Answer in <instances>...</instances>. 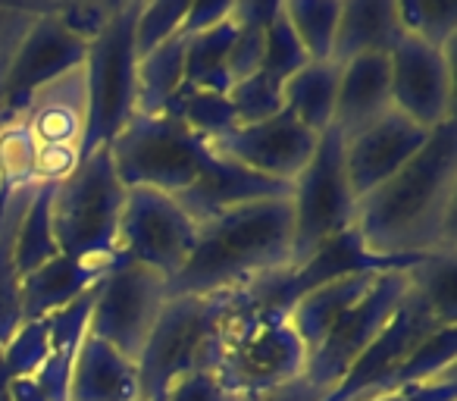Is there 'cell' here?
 <instances>
[{
	"mask_svg": "<svg viewBox=\"0 0 457 401\" xmlns=\"http://www.w3.org/2000/svg\"><path fill=\"white\" fill-rule=\"evenodd\" d=\"M457 120L354 207V236L376 257L423 263L457 251Z\"/></svg>",
	"mask_w": 457,
	"mask_h": 401,
	"instance_id": "1",
	"label": "cell"
},
{
	"mask_svg": "<svg viewBox=\"0 0 457 401\" xmlns=\"http://www.w3.org/2000/svg\"><path fill=\"white\" fill-rule=\"evenodd\" d=\"M292 267V201L270 197L232 207L201 223V236L170 295H232L254 280Z\"/></svg>",
	"mask_w": 457,
	"mask_h": 401,
	"instance_id": "2",
	"label": "cell"
},
{
	"mask_svg": "<svg viewBox=\"0 0 457 401\" xmlns=\"http://www.w3.org/2000/svg\"><path fill=\"white\" fill-rule=\"evenodd\" d=\"M207 370L226 395H263L304 376L307 348L288 323V311L248 307L232 292L210 345Z\"/></svg>",
	"mask_w": 457,
	"mask_h": 401,
	"instance_id": "3",
	"label": "cell"
},
{
	"mask_svg": "<svg viewBox=\"0 0 457 401\" xmlns=\"http://www.w3.org/2000/svg\"><path fill=\"white\" fill-rule=\"evenodd\" d=\"M129 188L116 176L110 147H97L82 163L54 185L51 226L63 257L88 267L110 270L116 261L120 220Z\"/></svg>",
	"mask_w": 457,
	"mask_h": 401,
	"instance_id": "4",
	"label": "cell"
},
{
	"mask_svg": "<svg viewBox=\"0 0 457 401\" xmlns=\"http://www.w3.org/2000/svg\"><path fill=\"white\" fill-rule=\"evenodd\" d=\"M107 147L126 188H154L170 197L188 191L213 157L210 141L170 113H135Z\"/></svg>",
	"mask_w": 457,
	"mask_h": 401,
	"instance_id": "5",
	"label": "cell"
},
{
	"mask_svg": "<svg viewBox=\"0 0 457 401\" xmlns=\"http://www.w3.org/2000/svg\"><path fill=\"white\" fill-rule=\"evenodd\" d=\"M232 295H170L141 348L138 370V401H160L166 388L195 370H207L210 345L216 326L228 311Z\"/></svg>",
	"mask_w": 457,
	"mask_h": 401,
	"instance_id": "6",
	"label": "cell"
},
{
	"mask_svg": "<svg viewBox=\"0 0 457 401\" xmlns=\"http://www.w3.org/2000/svg\"><path fill=\"white\" fill-rule=\"evenodd\" d=\"M141 0H120L107 29L88 45L85 57V95H88V132H85L82 157L97 147H107L122 126L135 116L138 95V47H135V22Z\"/></svg>",
	"mask_w": 457,
	"mask_h": 401,
	"instance_id": "7",
	"label": "cell"
},
{
	"mask_svg": "<svg viewBox=\"0 0 457 401\" xmlns=\"http://www.w3.org/2000/svg\"><path fill=\"white\" fill-rule=\"evenodd\" d=\"M292 267L311 261L329 238L354 223L357 197L345 172L342 135L336 129L320 135L317 151L292 182Z\"/></svg>",
	"mask_w": 457,
	"mask_h": 401,
	"instance_id": "8",
	"label": "cell"
},
{
	"mask_svg": "<svg viewBox=\"0 0 457 401\" xmlns=\"http://www.w3.org/2000/svg\"><path fill=\"white\" fill-rule=\"evenodd\" d=\"M166 298V280L141 263L116 257L95 286L88 336L107 342L129 361H138Z\"/></svg>",
	"mask_w": 457,
	"mask_h": 401,
	"instance_id": "9",
	"label": "cell"
},
{
	"mask_svg": "<svg viewBox=\"0 0 457 401\" xmlns=\"http://www.w3.org/2000/svg\"><path fill=\"white\" fill-rule=\"evenodd\" d=\"M201 236V223L176 197L154 188H129L120 220L116 257L141 263L166 282L182 273Z\"/></svg>",
	"mask_w": 457,
	"mask_h": 401,
	"instance_id": "10",
	"label": "cell"
},
{
	"mask_svg": "<svg viewBox=\"0 0 457 401\" xmlns=\"http://www.w3.org/2000/svg\"><path fill=\"white\" fill-rule=\"evenodd\" d=\"M413 270V267H411ZM411 270H388L379 273L370 292L332 326V332L311 351L307 357L304 380L311 382L323 398L348 376V370L357 363V357L376 342L392 313L411 292Z\"/></svg>",
	"mask_w": 457,
	"mask_h": 401,
	"instance_id": "11",
	"label": "cell"
},
{
	"mask_svg": "<svg viewBox=\"0 0 457 401\" xmlns=\"http://www.w3.org/2000/svg\"><path fill=\"white\" fill-rule=\"evenodd\" d=\"M454 47L457 38L436 47L423 38H404L388 54L392 70V110L436 132L454 120Z\"/></svg>",
	"mask_w": 457,
	"mask_h": 401,
	"instance_id": "12",
	"label": "cell"
},
{
	"mask_svg": "<svg viewBox=\"0 0 457 401\" xmlns=\"http://www.w3.org/2000/svg\"><path fill=\"white\" fill-rule=\"evenodd\" d=\"M85 57L88 45L66 32L54 13V4H45L10 57L7 76L0 85V116L4 120L20 116L35 91L82 66Z\"/></svg>",
	"mask_w": 457,
	"mask_h": 401,
	"instance_id": "13",
	"label": "cell"
},
{
	"mask_svg": "<svg viewBox=\"0 0 457 401\" xmlns=\"http://www.w3.org/2000/svg\"><path fill=\"white\" fill-rule=\"evenodd\" d=\"M448 323L451 320L438 317L436 307H432L411 282V292L404 295V301H401L398 311L392 313L386 330L376 336V342L357 357V363L348 370V376H345L323 401H363V398H370V395H376L382 388V382H386L432 332Z\"/></svg>",
	"mask_w": 457,
	"mask_h": 401,
	"instance_id": "14",
	"label": "cell"
},
{
	"mask_svg": "<svg viewBox=\"0 0 457 401\" xmlns=\"http://www.w3.org/2000/svg\"><path fill=\"white\" fill-rule=\"evenodd\" d=\"M317 141L320 135H313L288 110H282V113L254 122V126H236L210 145L222 157L236 160L238 166L257 172V176L292 185L307 166V160L313 157Z\"/></svg>",
	"mask_w": 457,
	"mask_h": 401,
	"instance_id": "15",
	"label": "cell"
},
{
	"mask_svg": "<svg viewBox=\"0 0 457 401\" xmlns=\"http://www.w3.org/2000/svg\"><path fill=\"white\" fill-rule=\"evenodd\" d=\"M432 132L420 129L401 113H386L382 120L370 122L367 129L342 138L345 172L354 197L361 201L373 188H379L386 179H392L420 147L429 141Z\"/></svg>",
	"mask_w": 457,
	"mask_h": 401,
	"instance_id": "16",
	"label": "cell"
},
{
	"mask_svg": "<svg viewBox=\"0 0 457 401\" xmlns=\"http://www.w3.org/2000/svg\"><path fill=\"white\" fill-rule=\"evenodd\" d=\"M392 113V70H388V54H370L342 63L338 79L336 116L332 129L342 138L367 129L370 122Z\"/></svg>",
	"mask_w": 457,
	"mask_h": 401,
	"instance_id": "17",
	"label": "cell"
},
{
	"mask_svg": "<svg viewBox=\"0 0 457 401\" xmlns=\"http://www.w3.org/2000/svg\"><path fill=\"white\" fill-rule=\"evenodd\" d=\"M66 401H138L135 361L85 332L72 357Z\"/></svg>",
	"mask_w": 457,
	"mask_h": 401,
	"instance_id": "18",
	"label": "cell"
},
{
	"mask_svg": "<svg viewBox=\"0 0 457 401\" xmlns=\"http://www.w3.org/2000/svg\"><path fill=\"white\" fill-rule=\"evenodd\" d=\"M404 38L398 0H348L342 4L332 60L338 66L370 54H392Z\"/></svg>",
	"mask_w": 457,
	"mask_h": 401,
	"instance_id": "19",
	"label": "cell"
},
{
	"mask_svg": "<svg viewBox=\"0 0 457 401\" xmlns=\"http://www.w3.org/2000/svg\"><path fill=\"white\" fill-rule=\"evenodd\" d=\"M388 273V270H386ZM376 270L373 273H351V276H338L332 282H323V286L311 288L307 295H301L292 307H288V323L295 326V332L301 336L307 348V357L311 351L323 342L332 332V326L370 292V286L376 282Z\"/></svg>",
	"mask_w": 457,
	"mask_h": 401,
	"instance_id": "20",
	"label": "cell"
},
{
	"mask_svg": "<svg viewBox=\"0 0 457 401\" xmlns=\"http://www.w3.org/2000/svg\"><path fill=\"white\" fill-rule=\"evenodd\" d=\"M104 273L107 270L57 255L54 261H47L45 267H38L22 280V320H47L51 313L63 311L76 298H82L85 292H91Z\"/></svg>",
	"mask_w": 457,
	"mask_h": 401,
	"instance_id": "21",
	"label": "cell"
},
{
	"mask_svg": "<svg viewBox=\"0 0 457 401\" xmlns=\"http://www.w3.org/2000/svg\"><path fill=\"white\" fill-rule=\"evenodd\" d=\"M338 79L342 66L336 60H307L295 76L282 82V110H288L313 135L329 132L336 116Z\"/></svg>",
	"mask_w": 457,
	"mask_h": 401,
	"instance_id": "22",
	"label": "cell"
},
{
	"mask_svg": "<svg viewBox=\"0 0 457 401\" xmlns=\"http://www.w3.org/2000/svg\"><path fill=\"white\" fill-rule=\"evenodd\" d=\"M238 35V7L232 4L226 16L216 26L185 38V88L216 91L226 95L232 88L228 82V54Z\"/></svg>",
	"mask_w": 457,
	"mask_h": 401,
	"instance_id": "23",
	"label": "cell"
},
{
	"mask_svg": "<svg viewBox=\"0 0 457 401\" xmlns=\"http://www.w3.org/2000/svg\"><path fill=\"white\" fill-rule=\"evenodd\" d=\"M135 82H138L135 113H163L185 85V35L179 32L157 51L138 57Z\"/></svg>",
	"mask_w": 457,
	"mask_h": 401,
	"instance_id": "24",
	"label": "cell"
},
{
	"mask_svg": "<svg viewBox=\"0 0 457 401\" xmlns=\"http://www.w3.org/2000/svg\"><path fill=\"white\" fill-rule=\"evenodd\" d=\"M51 201L54 185H38L13 230V267L20 273V280H26L29 273H35V270L45 267L47 261H54L60 255L51 226Z\"/></svg>",
	"mask_w": 457,
	"mask_h": 401,
	"instance_id": "25",
	"label": "cell"
},
{
	"mask_svg": "<svg viewBox=\"0 0 457 401\" xmlns=\"http://www.w3.org/2000/svg\"><path fill=\"white\" fill-rule=\"evenodd\" d=\"M457 376V323H448L436 330L386 382L376 395L395 392V388H411L426 386V382H438ZM373 398V395H370Z\"/></svg>",
	"mask_w": 457,
	"mask_h": 401,
	"instance_id": "26",
	"label": "cell"
},
{
	"mask_svg": "<svg viewBox=\"0 0 457 401\" xmlns=\"http://www.w3.org/2000/svg\"><path fill=\"white\" fill-rule=\"evenodd\" d=\"M282 13L304 47L307 60H332L342 0H288L282 4Z\"/></svg>",
	"mask_w": 457,
	"mask_h": 401,
	"instance_id": "27",
	"label": "cell"
},
{
	"mask_svg": "<svg viewBox=\"0 0 457 401\" xmlns=\"http://www.w3.org/2000/svg\"><path fill=\"white\" fill-rule=\"evenodd\" d=\"M163 113L176 116L179 122L191 129L195 135H201L204 141H216L226 132L238 126L236 113H232V104L226 95H216V91H197V88H185L179 91L170 101V107Z\"/></svg>",
	"mask_w": 457,
	"mask_h": 401,
	"instance_id": "28",
	"label": "cell"
},
{
	"mask_svg": "<svg viewBox=\"0 0 457 401\" xmlns=\"http://www.w3.org/2000/svg\"><path fill=\"white\" fill-rule=\"evenodd\" d=\"M47 361V323L45 320H22L20 330L7 338L0 357V376L7 386L20 376H35Z\"/></svg>",
	"mask_w": 457,
	"mask_h": 401,
	"instance_id": "29",
	"label": "cell"
},
{
	"mask_svg": "<svg viewBox=\"0 0 457 401\" xmlns=\"http://www.w3.org/2000/svg\"><path fill=\"white\" fill-rule=\"evenodd\" d=\"M307 63V54L301 47V41L295 38L292 26H288L286 13H282V4H276L273 16L267 22V41H263V66L261 72L270 76L273 82H286L288 76L301 70Z\"/></svg>",
	"mask_w": 457,
	"mask_h": 401,
	"instance_id": "30",
	"label": "cell"
},
{
	"mask_svg": "<svg viewBox=\"0 0 457 401\" xmlns=\"http://www.w3.org/2000/svg\"><path fill=\"white\" fill-rule=\"evenodd\" d=\"M226 97L232 104L238 126H254V122L282 113V85L263 76V72H254V76L236 82L226 91Z\"/></svg>",
	"mask_w": 457,
	"mask_h": 401,
	"instance_id": "31",
	"label": "cell"
},
{
	"mask_svg": "<svg viewBox=\"0 0 457 401\" xmlns=\"http://www.w3.org/2000/svg\"><path fill=\"white\" fill-rule=\"evenodd\" d=\"M454 257L457 251L451 255H438L429 257V261L417 263L411 270V282L432 307H436L438 317L457 323V298H454Z\"/></svg>",
	"mask_w": 457,
	"mask_h": 401,
	"instance_id": "32",
	"label": "cell"
},
{
	"mask_svg": "<svg viewBox=\"0 0 457 401\" xmlns=\"http://www.w3.org/2000/svg\"><path fill=\"white\" fill-rule=\"evenodd\" d=\"M188 7L191 4H182V0H157V4H145V0H141L138 22H135V47H138V57H145V54L157 51V47L166 45L170 38H176Z\"/></svg>",
	"mask_w": 457,
	"mask_h": 401,
	"instance_id": "33",
	"label": "cell"
},
{
	"mask_svg": "<svg viewBox=\"0 0 457 401\" xmlns=\"http://www.w3.org/2000/svg\"><path fill=\"white\" fill-rule=\"evenodd\" d=\"M404 35L423 38L445 47L457 38V7L454 4H398Z\"/></svg>",
	"mask_w": 457,
	"mask_h": 401,
	"instance_id": "34",
	"label": "cell"
},
{
	"mask_svg": "<svg viewBox=\"0 0 457 401\" xmlns=\"http://www.w3.org/2000/svg\"><path fill=\"white\" fill-rule=\"evenodd\" d=\"M116 4L120 0H70V4H54V13L66 32L91 45L107 29L110 16L116 13Z\"/></svg>",
	"mask_w": 457,
	"mask_h": 401,
	"instance_id": "35",
	"label": "cell"
},
{
	"mask_svg": "<svg viewBox=\"0 0 457 401\" xmlns=\"http://www.w3.org/2000/svg\"><path fill=\"white\" fill-rule=\"evenodd\" d=\"M45 4H10V7H0V85H4V76H7L10 57H13L16 45L22 41V35L29 32V26L35 22V16L41 13Z\"/></svg>",
	"mask_w": 457,
	"mask_h": 401,
	"instance_id": "36",
	"label": "cell"
},
{
	"mask_svg": "<svg viewBox=\"0 0 457 401\" xmlns=\"http://www.w3.org/2000/svg\"><path fill=\"white\" fill-rule=\"evenodd\" d=\"M228 395L222 392V386L216 382V376L210 370H195V373L176 380L160 401H226Z\"/></svg>",
	"mask_w": 457,
	"mask_h": 401,
	"instance_id": "37",
	"label": "cell"
},
{
	"mask_svg": "<svg viewBox=\"0 0 457 401\" xmlns=\"http://www.w3.org/2000/svg\"><path fill=\"white\" fill-rule=\"evenodd\" d=\"M363 401H457V376L438 382H426V386L411 388H395V392H382Z\"/></svg>",
	"mask_w": 457,
	"mask_h": 401,
	"instance_id": "38",
	"label": "cell"
},
{
	"mask_svg": "<svg viewBox=\"0 0 457 401\" xmlns=\"http://www.w3.org/2000/svg\"><path fill=\"white\" fill-rule=\"evenodd\" d=\"M226 401H323V392L311 386V382L301 376V380L288 382L282 388H273V392L263 395H228Z\"/></svg>",
	"mask_w": 457,
	"mask_h": 401,
	"instance_id": "39",
	"label": "cell"
},
{
	"mask_svg": "<svg viewBox=\"0 0 457 401\" xmlns=\"http://www.w3.org/2000/svg\"><path fill=\"white\" fill-rule=\"evenodd\" d=\"M228 10H232V4H191L179 32H182L185 38H191V35H197V32H204V29L216 26V22H220L222 16L228 13Z\"/></svg>",
	"mask_w": 457,
	"mask_h": 401,
	"instance_id": "40",
	"label": "cell"
},
{
	"mask_svg": "<svg viewBox=\"0 0 457 401\" xmlns=\"http://www.w3.org/2000/svg\"><path fill=\"white\" fill-rule=\"evenodd\" d=\"M7 395H10V401H45L35 376H20V380H13L7 386Z\"/></svg>",
	"mask_w": 457,
	"mask_h": 401,
	"instance_id": "41",
	"label": "cell"
},
{
	"mask_svg": "<svg viewBox=\"0 0 457 401\" xmlns=\"http://www.w3.org/2000/svg\"><path fill=\"white\" fill-rule=\"evenodd\" d=\"M0 120H4V116H0Z\"/></svg>",
	"mask_w": 457,
	"mask_h": 401,
	"instance_id": "42",
	"label": "cell"
}]
</instances>
